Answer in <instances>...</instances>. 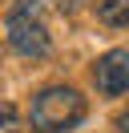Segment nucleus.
Masks as SVG:
<instances>
[{"instance_id": "3", "label": "nucleus", "mask_w": 129, "mask_h": 133, "mask_svg": "<svg viewBox=\"0 0 129 133\" xmlns=\"http://www.w3.org/2000/svg\"><path fill=\"white\" fill-rule=\"evenodd\" d=\"M93 85L101 97H121L129 93V44H117L105 57L93 61Z\"/></svg>"}, {"instance_id": "4", "label": "nucleus", "mask_w": 129, "mask_h": 133, "mask_svg": "<svg viewBox=\"0 0 129 133\" xmlns=\"http://www.w3.org/2000/svg\"><path fill=\"white\" fill-rule=\"evenodd\" d=\"M93 12L109 28H129V0H93Z\"/></svg>"}, {"instance_id": "2", "label": "nucleus", "mask_w": 129, "mask_h": 133, "mask_svg": "<svg viewBox=\"0 0 129 133\" xmlns=\"http://www.w3.org/2000/svg\"><path fill=\"white\" fill-rule=\"evenodd\" d=\"M8 44H12L20 57L40 61L53 52V36H48V20H44V4L40 0H16L8 8Z\"/></svg>"}, {"instance_id": "1", "label": "nucleus", "mask_w": 129, "mask_h": 133, "mask_svg": "<svg viewBox=\"0 0 129 133\" xmlns=\"http://www.w3.org/2000/svg\"><path fill=\"white\" fill-rule=\"evenodd\" d=\"M81 121H85V97L69 85H48L28 105V125L36 133H69Z\"/></svg>"}, {"instance_id": "6", "label": "nucleus", "mask_w": 129, "mask_h": 133, "mask_svg": "<svg viewBox=\"0 0 129 133\" xmlns=\"http://www.w3.org/2000/svg\"><path fill=\"white\" fill-rule=\"evenodd\" d=\"M117 133H129V109H125V113L117 117Z\"/></svg>"}, {"instance_id": "5", "label": "nucleus", "mask_w": 129, "mask_h": 133, "mask_svg": "<svg viewBox=\"0 0 129 133\" xmlns=\"http://www.w3.org/2000/svg\"><path fill=\"white\" fill-rule=\"evenodd\" d=\"M0 125H4L8 133H20V129H16V113H12V105H0Z\"/></svg>"}]
</instances>
